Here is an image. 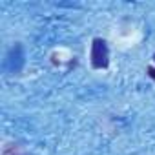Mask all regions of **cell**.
I'll return each mask as SVG.
<instances>
[{"instance_id": "6da1fadb", "label": "cell", "mask_w": 155, "mask_h": 155, "mask_svg": "<svg viewBox=\"0 0 155 155\" xmlns=\"http://www.w3.org/2000/svg\"><path fill=\"white\" fill-rule=\"evenodd\" d=\"M90 62L93 69H106L110 66V48L104 38H93Z\"/></svg>"}, {"instance_id": "7a4b0ae2", "label": "cell", "mask_w": 155, "mask_h": 155, "mask_svg": "<svg viewBox=\"0 0 155 155\" xmlns=\"http://www.w3.org/2000/svg\"><path fill=\"white\" fill-rule=\"evenodd\" d=\"M148 75H150L151 79L155 81V68H148Z\"/></svg>"}, {"instance_id": "3957f363", "label": "cell", "mask_w": 155, "mask_h": 155, "mask_svg": "<svg viewBox=\"0 0 155 155\" xmlns=\"http://www.w3.org/2000/svg\"><path fill=\"white\" fill-rule=\"evenodd\" d=\"M153 60H155V55H153Z\"/></svg>"}]
</instances>
